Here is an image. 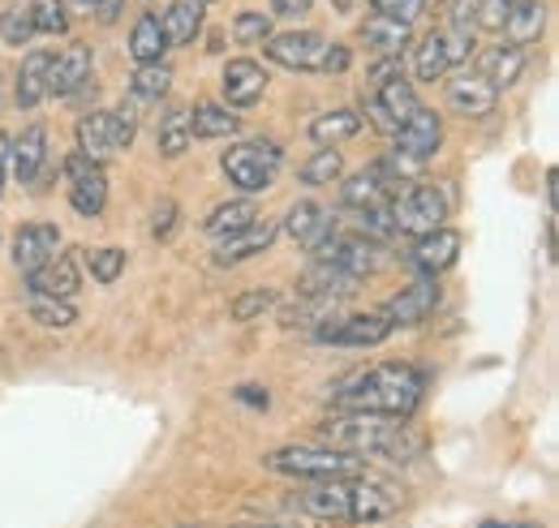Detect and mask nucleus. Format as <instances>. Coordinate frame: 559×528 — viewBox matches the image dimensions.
Here are the masks:
<instances>
[{"label":"nucleus","mask_w":559,"mask_h":528,"mask_svg":"<svg viewBox=\"0 0 559 528\" xmlns=\"http://www.w3.org/2000/svg\"><path fill=\"white\" fill-rule=\"evenodd\" d=\"M44 155H48V133L44 125H31V130H22L13 137V146H9V159H13V177L22 181V185H31L39 172H44Z\"/></svg>","instance_id":"obj_26"},{"label":"nucleus","mask_w":559,"mask_h":528,"mask_svg":"<svg viewBox=\"0 0 559 528\" xmlns=\"http://www.w3.org/2000/svg\"><path fill=\"white\" fill-rule=\"evenodd\" d=\"M361 104H366V121H370L374 130L392 133L414 108H418V95H414V82H405V77L396 73V77H388V82L361 91Z\"/></svg>","instance_id":"obj_12"},{"label":"nucleus","mask_w":559,"mask_h":528,"mask_svg":"<svg viewBox=\"0 0 559 528\" xmlns=\"http://www.w3.org/2000/svg\"><path fill=\"white\" fill-rule=\"evenodd\" d=\"M267 61L293 69V73H349L353 57L345 44H328L314 31H284L267 35Z\"/></svg>","instance_id":"obj_4"},{"label":"nucleus","mask_w":559,"mask_h":528,"mask_svg":"<svg viewBox=\"0 0 559 528\" xmlns=\"http://www.w3.org/2000/svg\"><path fill=\"white\" fill-rule=\"evenodd\" d=\"M374 13H388L396 22H414L426 13V0H374Z\"/></svg>","instance_id":"obj_47"},{"label":"nucleus","mask_w":559,"mask_h":528,"mask_svg":"<svg viewBox=\"0 0 559 528\" xmlns=\"http://www.w3.org/2000/svg\"><path fill=\"white\" fill-rule=\"evenodd\" d=\"M0 190H4V172H0Z\"/></svg>","instance_id":"obj_55"},{"label":"nucleus","mask_w":559,"mask_h":528,"mask_svg":"<svg viewBox=\"0 0 559 528\" xmlns=\"http://www.w3.org/2000/svg\"><path fill=\"white\" fill-rule=\"evenodd\" d=\"M392 137H396V155H405V159H414V164H421V159H430L435 151H439V142H443V121L430 112V108H414L396 130H392Z\"/></svg>","instance_id":"obj_15"},{"label":"nucleus","mask_w":559,"mask_h":528,"mask_svg":"<svg viewBox=\"0 0 559 528\" xmlns=\"http://www.w3.org/2000/svg\"><path fill=\"white\" fill-rule=\"evenodd\" d=\"M495 99H499V91L490 86L478 69L456 73V77L448 82V104H452V112H461V117H487L490 108H495Z\"/></svg>","instance_id":"obj_17"},{"label":"nucleus","mask_w":559,"mask_h":528,"mask_svg":"<svg viewBox=\"0 0 559 528\" xmlns=\"http://www.w3.org/2000/svg\"><path fill=\"white\" fill-rule=\"evenodd\" d=\"M272 35V17L267 13H237L233 22V39L237 44H263Z\"/></svg>","instance_id":"obj_44"},{"label":"nucleus","mask_w":559,"mask_h":528,"mask_svg":"<svg viewBox=\"0 0 559 528\" xmlns=\"http://www.w3.org/2000/svg\"><path fill=\"white\" fill-rule=\"evenodd\" d=\"M31 319L39 327L66 331L78 323V310H73V301H66V297H31Z\"/></svg>","instance_id":"obj_39"},{"label":"nucleus","mask_w":559,"mask_h":528,"mask_svg":"<svg viewBox=\"0 0 559 528\" xmlns=\"http://www.w3.org/2000/svg\"><path fill=\"white\" fill-rule=\"evenodd\" d=\"M48 69H52V52H31L22 69H17V104L22 108H39L48 99Z\"/></svg>","instance_id":"obj_29"},{"label":"nucleus","mask_w":559,"mask_h":528,"mask_svg":"<svg viewBox=\"0 0 559 528\" xmlns=\"http://www.w3.org/2000/svg\"><path fill=\"white\" fill-rule=\"evenodd\" d=\"M224 177L241 190V194H259L276 181L280 172V146L276 142H233L219 159Z\"/></svg>","instance_id":"obj_6"},{"label":"nucleus","mask_w":559,"mask_h":528,"mask_svg":"<svg viewBox=\"0 0 559 528\" xmlns=\"http://www.w3.org/2000/svg\"><path fill=\"white\" fill-rule=\"evenodd\" d=\"M284 232H288L297 245L314 250V245H323V241L336 232V219H332L319 202H297V206L288 211V219H284Z\"/></svg>","instance_id":"obj_19"},{"label":"nucleus","mask_w":559,"mask_h":528,"mask_svg":"<svg viewBox=\"0 0 559 528\" xmlns=\"http://www.w3.org/2000/svg\"><path fill=\"white\" fill-rule=\"evenodd\" d=\"M254 224V202L250 199H228L219 206H211L207 215V232L211 237H228V232H241Z\"/></svg>","instance_id":"obj_36"},{"label":"nucleus","mask_w":559,"mask_h":528,"mask_svg":"<svg viewBox=\"0 0 559 528\" xmlns=\"http://www.w3.org/2000/svg\"><path fill=\"white\" fill-rule=\"evenodd\" d=\"M203 9H207V4H199V0H177V4H168V13L159 17L168 48H173V44H190V39L203 31Z\"/></svg>","instance_id":"obj_30"},{"label":"nucleus","mask_w":559,"mask_h":528,"mask_svg":"<svg viewBox=\"0 0 559 528\" xmlns=\"http://www.w3.org/2000/svg\"><path fill=\"white\" fill-rule=\"evenodd\" d=\"M301 512L319 516V520H353V525H383L396 516V494L374 485V481H357V477H336V481H319L314 490H306L297 499Z\"/></svg>","instance_id":"obj_3"},{"label":"nucleus","mask_w":559,"mask_h":528,"mask_svg":"<svg viewBox=\"0 0 559 528\" xmlns=\"http://www.w3.org/2000/svg\"><path fill=\"white\" fill-rule=\"evenodd\" d=\"M361 133V117L349 112V108H336V112H323L310 121V137L319 146H332V142H345V137H357Z\"/></svg>","instance_id":"obj_37"},{"label":"nucleus","mask_w":559,"mask_h":528,"mask_svg":"<svg viewBox=\"0 0 559 528\" xmlns=\"http://www.w3.org/2000/svg\"><path fill=\"white\" fill-rule=\"evenodd\" d=\"M361 39H366V48L379 52V57H401V52L409 48V22H396V17H388V13H370V17L361 22Z\"/></svg>","instance_id":"obj_27"},{"label":"nucleus","mask_w":559,"mask_h":528,"mask_svg":"<svg viewBox=\"0 0 559 528\" xmlns=\"http://www.w3.org/2000/svg\"><path fill=\"white\" fill-rule=\"evenodd\" d=\"M190 142H194V130H190V108H173V112L164 117V125H159V137H155L159 155H164V159H177V155H186V151H190Z\"/></svg>","instance_id":"obj_35"},{"label":"nucleus","mask_w":559,"mask_h":528,"mask_svg":"<svg viewBox=\"0 0 559 528\" xmlns=\"http://www.w3.org/2000/svg\"><path fill=\"white\" fill-rule=\"evenodd\" d=\"M392 323L383 319V310H366V314H341V319H323L319 327H310L314 344H328V348H374L392 335Z\"/></svg>","instance_id":"obj_9"},{"label":"nucleus","mask_w":559,"mask_h":528,"mask_svg":"<svg viewBox=\"0 0 559 528\" xmlns=\"http://www.w3.org/2000/svg\"><path fill=\"white\" fill-rule=\"evenodd\" d=\"M323 434L353 456H383V460H414L421 452V439L414 425L401 417H370V412H341L323 421Z\"/></svg>","instance_id":"obj_2"},{"label":"nucleus","mask_w":559,"mask_h":528,"mask_svg":"<svg viewBox=\"0 0 559 528\" xmlns=\"http://www.w3.org/2000/svg\"><path fill=\"white\" fill-rule=\"evenodd\" d=\"M121 4H126V0H95V17H99V22H117Z\"/></svg>","instance_id":"obj_50"},{"label":"nucleus","mask_w":559,"mask_h":528,"mask_svg":"<svg viewBox=\"0 0 559 528\" xmlns=\"http://www.w3.org/2000/svg\"><path fill=\"white\" fill-rule=\"evenodd\" d=\"M233 399H241V404H250V408H259V412L272 404V396H267L263 387H237V392H233Z\"/></svg>","instance_id":"obj_49"},{"label":"nucleus","mask_w":559,"mask_h":528,"mask_svg":"<svg viewBox=\"0 0 559 528\" xmlns=\"http://www.w3.org/2000/svg\"><path fill=\"white\" fill-rule=\"evenodd\" d=\"M341 172H345V159H341L332 146H323L314 159H306V164H301L297 181H301V185H310V190H319V185H332V181H341Z\"/></svg>","instance_id":"obj_38"},{"label":"nucleus","mask_w":559,"mask_h":528,"mask_svg":"<svg viewBox=\"0 0 559 528\" xmlns=\"http://www.w3.org/2000/svg\"><path fill=\"white\" fill-rule=\"evenodd\" d=\"M61 254V228L57 224H22L17 237H13V263L22 271H35V266L52 263Z\"/></svg>","instance_id":"obj_16"},{"label":"nucleus","mask_w":559,"mask_h":528,"mask_svg":"<svg viewBox=\"0 0 559 528\" xmlns=\"http://www.w3.org/2000/svg\"><path fill=\"white\" fill-rule=\"evenodd\" d=\"M310 4L314 0H272V13H280V17H306Z\"/></svg>","instance_id":"obj_48"},{"label":"nucleus","mask_w":559,"mask_h":528,"mask_svg":"<svg viewBox=\"0 0 559 528\" xmlns=\"http://www.w3.org/2000/svg\"><path fill=\"white\" fill-rule=\"evenodd\" d=\"M276 224H250V228H241V232H228V237H219V245H215V266H233V263H246V259H254V254H263L272 241H276Z\"/></svg>","instance_id":"obj_20"},{"label":"nucleus","mask_w":559,"mask_h":528,"mask_svg":"<svg viewBox=\"0 0 559 528\" xmlns=\"http://www.w3.org/2000/svg\"><path fill=\"white\" fill-rule=\"evenodd\" d=\"M61 4H66V9H73V13H86V17L95 13V0H61Z\"/></svg>","instance_id":"obj_51"},{"label":"nucleus","mask_w":559,"mask_h":528,"mask_svg":"<svg viewBox=\"0 0 559 528\" xmlns=\"http://www.w3.org/2000/svg\"><path fill=\"white\" fill-rule=\"evenodd\" d=\"M78 259L91 266V275H95L99 284H112V279H121V271H126V254H121V250H78Z\"/></svg>","instance_id":"obj_41"},{"label":"nucleus","mask_w":559,"mask_h":528,"mask_svg":"<svg viewBox=\"0 0 559 528\" xmlns=\"http://www.w3.org/2000/svg\"><path fill=\"white\" fill-rule=\"evenodd\" d=\"M456 259H461V232H452V228H435V232L418 237V245H414V266L421 275H443Z\"/></svg>","instance_id":"obj_21"},{"label":"nucleus","mask_w":559,"mask_h":528,"mask_svg":"<svg viewBox=\"0 0 559 528\" xmlns=\"http://www.w3.org/2000/svg\"><path fill=\"white\" fill-rule=\"evenodd\" d=\"M0 35H4V44H26V39H35V22H31V9H22V4H9L4 13H0Z\"/></svg>","instance_id":"obj_42"},{"label":"nucleus","mask_w":559,"mask_h":528,"mask_svg":"<svg viewBox=\"0 0 559 528\" xmlns=\"http://www.w3.org/2000/svg\"><path fill=\"white\" fill-rule=\"evenodd\" d=\"M173 228H177V202L164 199L151 215V237L155 241H173Z\"/></svg>","instance_id":"obj_46"},{"label":"nucleus","mask_w":559,"mask_h":528,"mask_svg":"<svg viewBox=\"0 0 559 528\" xmlns=\"http://www.w3.org/2000/svg\"><path fill=\"white\" fill-rule=\"evenodd\" d=\"M483 528H534V525H499V520H487Z\"/></svg>","instance_id":"obj_52"},{"label":"nucleus","mask_w":559,"mask_h":528,"mask_svg":"<svg viewBox=\"0 0 559 528\" xmlns=\"http://www.w3.org/2000/svg\"><path fill=\"white\" fill-rule=\"evenodd\" d=\"M478 73L487 77L495 91H503V86L521 82V73H525V48H516V44L490 48V52H483V57H478Z\"/></svg>","instance_id":"obj_28"},{"label":"nucleus","mask_w":559,"mask_h":528,"mask_svg":"<svg viewBox=\"0 0 559 528\" xmlns=\"http://www.w3.org/2000/svg\"><path fill=\"white\" fill-rule=\"evenodd\" d=\"M134 130H139V117L134 108H117V112H86L78 121V151L91 155L95 164L112 159L117 151H126L134 142Z\"/></svg>","instance_id":"obj_7"},{"label":"nucleus","mask_w":559,"mask_h":528,"mask_svg":"<svg viewBox=\"0 0 559 528\" xmlns=\"http://www.w3.org/2000/svg\"><path fill=\"white\" fill-rule=\"evenodd\" d=\"M130 52H134V61H164V52H168V39H164V26H159V17L155 13H142L139 22H134V35H130Z\"/></svg>","instance_id":"obj_34"},{"label":"nucleus","mask_w":559,"mask_h":528,"mask_svg":"<svg viewBox=\"0 0 559 528\" xmlns=\"http://www.w3.org/2000/svg\"><path fill=\"white\" fill-rule=\"evenodd\" d=\"M426 399V379L414 365H370L349 374L336 392H332V408L336 412H370V417H401L409 421Z\"/></svg>","instance_id":"obj_1"},{"label":"nucleus","mask_w":559,"mask_h":528,"mask_svg":"<svg viewBox=\"0 0 559 528\" xmlns=\"http://www.w3.org/2000/svg\"><path fill=\"white\" fill-rule=\"evenodd\" d=\"M168 91H173V69H168V61H142L134 69V77H130V95L139 104H159Z\"/></svg>","instance_id":"obj_31"},{"label":"nucleus","mask_w":559,"mask_h":528,"mask_svg":"<svg viewBox=\"0 0 559 528\" xmlns=\"http://www.w3.org/2000/svg\"><path fill=\"white\" fill-rule=\"evenodd\" d=\"M66 185H70V206L78 215H99L108 206V177L91 155H70L66 159Z\"/></svg>","instance_id":"obj_13"},{"label":"nucleus","mask_w":559,"mask_h":528,"mask_svg":"<svg viewBox=\"0 0 559 528\" xmlns=\"http://www.w3.org/2000/svg\"><path fill=\"white\" fill-rule=\"evenodd\" d=\"M263 464L272 472L297 477V481H336V477H361V456L341 452V447H276Z\"/></svg>","instance_id":"obj_5"},{"label":"nucleus","mask_w":559,"mask_h":528,"mask_svg":"<svg viewBox=\"0 0 559 528\" xmlns=\"http://www.w3.org/2000/svg\"><path fill=\"white\" fill-rule=\"evenodd\" d=\"M91 82V48L86 44H70L61 57H52L48 69V95H66L70 99L78 86Z\"/></svg>","instance_id":"obj_22"},{"label":"nucleus","mask_w":559,"mask_h":528,"mask_svg":"<svg viewBox=\"0 0 559 528\" xmlns=\"http://www.w3.org/2000/svg\"><path fill=\"white\" fill-rule=\"evenodd\" d=\"M361 288V279H353V275H345L341 266L332 263H314L310 266V275H306V284H301V297H314V301H328L332 310L345 301V297H353Z\"/></svg>","instance_id":"obj_24"},{"label":"nucleus","mask_w":559,"mask_h":528,"mask_svg":"<svg viewBox=\"0 0 559 528\" xmlns=\"http://www.w3.org/2000/svg\"><path fill=\"white\" fill-rule=\"evenodd\" d=\"M26 284H31L35 297H66V301H70L73 292H78V284H82V275H78V266H73L70 254H57L52 263L26 271Z\"/></svg>","instance_id":"obj_23"},{"label":"nucleus","mask_w":559,"mask_h":528,"mask_svg":"<svg viewBox=\"0 0 559 528\" xmlns=\"http://www.w3.org/2000/svg\"><path fill=\"white\" fill-rule=\"evenodd\" d=\"M190 130H194V137H203V142H211V137H237V133H241V121H237V112H228L224 104H199V108L190 112Z\"/></svg>","instance_id":"obj_32"},{"label":"nucleus","mask_w":559,"mask_h":528,"mask_svg":"<svg viewBox=\"0 0 559 528\" xmlns=\"http://www.w3.org/2000/svg\"><path fill=\"white\" fill-rule=\"evenodd\" d=\"M276 301L280 297L272 292V288H250V292H241V297L233 301V319H237V323H250V319L276 310Z\"/></svg>","instance_id":"obj_43"},{"label":"nucleus","mask_w":559,"mask_h":528,"mask_svg":"<svg viewBox=\"0 0 559 528\" xmlns=\"http://www.w3.org/2000/svg\"><path fill=\"white\" fill-rule=\"evenodd\" d=\"M388 206H392L396 232H409V237H426V232L443 228V219H448V199L435 185H409L401 199H392Z\"/></svg>","instance_id":"obj_11"},{"label":"nucleus","mask_w":559,"mask_h":528,"mask_svg":"<svg viewBox=\"0 0 559 528\" xmlns=\"http://www.w3.org/2000/svg\"><path fill=\"white\" fill-rule=\"evenodd\" d=\"M233 528H297V525H233Z\"/></svg>","instance_id":"obj_53"},{"label":"nucleus","mask_w":559,"mask_h":528,"mask_svg":"<svg viewBox=\"0 0 559 528\" xmlns=\"http://www.w3.org/2000/svg\"><path fill=\"white\" fill-rule=\"evenodd\" d=\"M508 9H512V0H474V31H490V35H499V26H503Z\"/></svg>","instance_id":"obj_45"},{"label":"nucleus","mask_w":559,"mask_h":528,"mask_svg":"<svg viewBox=\"0 0 559 528\" xmlns=\"http://www.w3.org/2000/svg\"><path fill=\"white\" fill-rule=\"evenodd\" d=\"M379 202H392V199H388V190H383V181H379L374 168H361V172L345 177V185H341V206L366 211V206H379Z\"/></svg>","instance_id":"obj_33"},{"label":"nucleus","mask_w":559,"mask_h":528,"mask_svg":"<svg viewBox=\"0 0 559 528\" xmlns=\"http://www.w3.org/2000/svg\"><path fill=\"white\" fill-rule=\"evenodd\" d=\"M267 91V69L259 61H228L224 65V99L228 108H254Z\"/></svg>","instance_id":"obj_18"},{"label":"nucleus","mask_w":559,"mask_h":528,"mask_svg":"<svg viewBox=\"0 0 559 528\" xmlns=\"http://www.w3.org/2000/svg\"><path fill=\"white\" fill-rule=\"evenodd\" d=\"M31 22H35V35H66L70 31V9L61 0H31Z\"/></svg>","instance_id":"obj_40"},{"label":"nucleus","mask_w":559,"mask_h":528,"mask_svg":"<svg viewBox=\"0 0 559 528\" xmlns=\"http://www.w3.org/2000/svg\"><path fill=\"white\" fill-rule=\"evenodd\" d=\"M543 26H547V4H543V0H512V9H508V17H503L499 35H503L508 44L525 48V44H534V39L543 35Z\"/></svg>","instance_id":"obj_25"},{"label":"nucleus","mask_w":559,"mask_h":528,"mask_svg":"<svg viewBox=\"0 0 559 528\" xmlns=\"http://www.w3.org/2000/svg\"><path fill=\"white\" fill-rule=\"evenodd\" d=\"M469 57H474V31H461V26H452V31H430L418 48H414V77H418V82H435V77H443L448 69L465 65Z\"/></svg>","instance_id":"obj_8"},{"label":"nucleus","mask_w":559,"mask_h":528,"mask_svg":"<svg viewBox=\"0 0 559 528\" xmlns=\"http://www.w3.org/2000/svg\"><path fill=\"white\" fill-rule=\"evenodd\" d=\"M199 4H211V0H199Z\"/></svg>","instance_id":"obj_56"},{"label":"nucleus","mask_w":559,"mask_h":528,"mask_svg":"<svg viewBox=\"0 0 559 528\" xmlns=\"http://www.w3.org/2000/svg\"><path fill=\"white\" fill-rule=\"evenodd\" d=\"M332 4H336L341 13H349V4H353V0H332Z\"/></svg>","instance_id":"obj_54"},{"label":"nucleus","mask_w":559,"mask_h":528,"mask_svg":"<svg viewBox=\"0 0 559 528\" xmlns=\"http://www.w3.org/2000/svg\"><path fill=\"white\" fill-rule=\"evenodd\" d=\"M439 275H418L409 288H401L388 305H383V319L392 323V327H418L426 323L430 314H435V305H439Z\"/></svg>","instance_id":"obj_14"},{"label":"nucleus","mask_w":559,"mask_h":528,"mask_svg":"<svg viewBox=\"0 0 559 528\" xmlns=\"http://www.w3.org/2000/svg\"><path fill=\"white\" fill-rule=\"evenodd\" d=\"M314 254V263H332L341 266L345 275H353V279H366V275H374L379 266L388 263V250L374 241V237H341V232H332L323 245H314L310 250Z\"/></svg>","instance_id":"obj_10"}]
</instances>
